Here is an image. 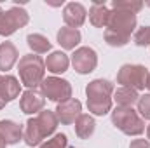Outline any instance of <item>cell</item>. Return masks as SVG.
Here are the masks:
<instances>
[{"label": "cell", "instance_id": "obj_1", "mask_svg": "<svg viewBox=\"0 0 150 148\" xmlns=\"http://www.w3.org/2000/svg\"><path fill=\"white\" fill-rule=\"evenodd\" d=\"M18 72H19L21 84L25 87L37 89L45 78V61L37 54H25L19 58Z\"/></svg>", "mask_w": 150, "mask_h": 148}, {"label": "cell", "instance_id": "obj_2", "mask_svg": "<svg viewBox=\"0 0 150 148\" xmlns=\"http://www.w3.org/2000/svg\"><path fill=\"white\" fill-rule=\"evenodd\" d=\"M112 124L126 136H140L145 132V120L133 106H117L112 110Z\"/></svg>", "mask_w": 150, "mask_h": 148}, {"label": "cell", "instance_id": "obj_3", "mask_svg": "<svg viewBox=\"0 0 150 148\" xmlns=\"http://www.w3.org/2000/svg\"><path fill=\"white\" fill-rule=\"evenodd\" d=\"M40 92L44 98L54 103H63L72 99V84L61 77H47L40 84Z\"/></svg>", "mask_w": 150, "mask_h": 148}, {"label": "cell", "instance_id": "obj_4", "mask_svg": "<svg viewBox=\"0 0 150 148\" xmlns=\"http://www.w3.org/2000/svg\"><path fill=\"white\" fill-rule=\"evenodd\" d=\"M28 21H30V14L19 5H14L9 11H2L0 12V35L11 37L18 30L25 28Z\"/></svg>", "mask_w": 150, "mask_h": 148}, {"label": "cell", "instance_id": "obj_5", "mask_svg": "<svg viewBox=\"0 0 150 148\" xmlns=\"http://www.w3.org/2000/svg\"><path fill=\"white\" fill-rule=\"evenodd\" d=\"M147 75L149 70L143 65H122L117 72V84H120V87L143 91L147 85Z\"/></svg>", "mask_w": 150, "mask_h": 148}, {"label": "cell", "instance_id": "obj_6", "mask_svg": "<svg viewBox=\"0 0 150 148\" xmlns=\"http://www.w3.org/2000/svg\"><path fill=\"white\" fill-rule=\"evenodd\" d=\"M136 25H138V19L134 14H129V12H122V11H110V16H108V23H107V30L115 32L122 37L131 38L133 32L136 30Z\"/></svg>", "mask_w": 150, "mask_h": 148}, {"label": "cell", "instance_id": "obj_7", "mask_svg": "<svg viewBox=\"0 0 150 148\" xmlns=\"http://www.w3.org/2000/svg\"><path fill=\"white\" fill-rule=\"evenodd\" d=\"M70 63H72V66H74V70L77 73L87 75L96 70V66H98V54H96V51L93 47L84 45V47L75 49Z\"/></svg>", "mask_w": 150, "mask_h": 148}, {"label": "cell", "instance_id": "obj_8", "mask_svg": "<svg viewBox=\"0 0 150 148\" xmlns=\"http://www.w3.org/2000/svg\"><path fill=\"white\" fill-rule=\"evenodd\" d=\"M56 117H58V122H61L63 125H70L75 124V120L82 115V103L79 99H68V101H63L56 106Z\"/></svg>", "mask_w": 150, "mask_h": 148}, {"label": "cell", "instance_id": "obj_9", "mask_svg": "<svg viewBox=\"0 0 150 148\" xmlns=\"http://www.w3.org/2000/svg\"><path fill=\"white\" fill-rule=\"evenodd\" d=\"M44 106H45V98L37 89H26L19 98V108L26 115H35V113L38 115L44 110Z\"/></svg>", "mask_w": 150, "mask_h": 148}, {"label": "cell", "instance_id": "obj_10", "mask_svg": "<svg viewBox=\"0 0 150 148\" xmlns=\"http://www.w3.org/2000/svg\"><path fill=\"white\" fill-rule=\"evenodd\" d=\"M87 18V11L80 2H68L63 9V21L68 28L79 30Z\"/></svg>", "mask_w": 150, "mask_h": 148}, {"label": "cell", "instance_id": "obj_11", "mask_svg": "<svg viewBox=\"0 0 150 148\" xmlns=\"http://www.w3.org/2000/svg\"><path fill=\"white\" fill-rule=\"evenodd\" d=\"M113 91V84L107 78H94L86 85V96L87 99L91 98H112Z\"/></svg>", "mask_w": 150, "mask_h": 148}, {"label": "cell", "instance_id": "obj_12", "mask_svg": "<svg viewBox=\"0 0 150 148\" xmlns=\"http://www.w3.org/2000/svg\"><path fill=\"white\" fill-rule=\"evenodd\" d=\"M23 132L25 129L16 124L14 120H9V118H4L0 120V136L4 138V141L7 145H16L23 140Z\"/></svg>", "mask_w": 150, "mask_h": 148}, {"label": "cell", "instance_id": "obj_13", "mask_svg": "<svg viewBox=\"0 0 150 148\" xmlns=\"http://www.w3.org/2000/svg\"><path fill=\"white\" fill-rule=\"evenodd\" d=\"M70 66V58L61 52V51H54L47 56L45 59V70L51 72L52 75H59V73H65Z\"/></svg>", "mask_w": 150, "mask_h": 148}, {"label": "cell", "instance_id": "obj_14", "mask_svg": "<svg viewBox=\"0 0 150 148\" xmlns=\"http://www.w3.org/2000/svg\"><path fill=\"white\" fill-rule=\"evenodd\" d=\"M108 16H110V9L107 7L105 2H93L89 9V23L94 28H105L108 23Z\"/></svg>", "mask_w": 150, "mask_h": 148}, {"label": "cell", "instance_id": "obj_15", "mask_svg": "<svg viewBox=\"0 0 150 148\" xmlns=\"http://www.w3.org/2000/svg\"><path fill=\"white\" fill-rule=\"evenodd\" d=\"M18 49L12 42H2L0 44V72H9L18 63Z\"/></svg>", "mask_w": 150, "mask_h": 148}, {"label": "cell", "instance_id": "obj_16", "mask_svg": "<svg viewBox=\"0 0 150 148\" xmlns=\"http://www.w3.org/2000/svg\"><path fill=\"white\" fill-rule=\"evenodd\" d=\"M23 140L28 147H40L42 145V140L44 134H42V129L37 122V117H32L26 120V125H25V132H23Z\"/></svg>", "mask_w": 150, "mask_h": 148}, {"label": "cell", "instance_id": "obj_17", "mask_svg": "<svg viewBox=\"0 0 150 148\" xmlns=\"http://www.w3.org/2000/svg\"><path fill=\"white\" fill-rule=\"evenodd\" d=\"M56 38H58V44H59L63 49L72 51V49H75V47L80 44L82 35H80V32L75 30V28L63 26V28H59V32L56 33Z\"/></svg>", "mask_w": 150, "mask_h": 148}, {"label": "cell", "instance_id": "obj_18", "mask_svg": "<svg viewBox=\"0 0 150 148\" xmlns=\"http://www.w3.org/2000/svg\"><path fill=\"white\" fill-rule=\"evenodd\" d=\"M37 122H38V125H40V129H42L44 138L52 136L54 131H56V127H58V124H59L56 113L52 110H42L37 115Z\"/></svg>", "mask_w": 150, "mask_h": 148}, {"label": "cell", "instance_id": "obj_19", "mask_svg": "<svg viewBox=\"0 0 150 148\" xmlns=\"http://www.w3.org/2000/svg\"><path fill=\"white\" fill-rule=\"evenodd\" d=\"M96 131V122L91 115L82 113L77 120H75V134L80 140H89Z\"/></svg>", "mask_w": 150, "mask_h": 148}, {"label": "cell", "instance_id": "obj_20", "mask_svg": "<svg viewBox=\"0 0 150 148\" xmlns=\"http://www.w3.org/2000/svg\"><path fill=\"white\" fill-rule=\"evenodd\" d=\"M138 91L131 87H119L117 91H113V101L117 103V106H133L134 103H138Z\"/></svg>", "mask_w": 150, "mask_h": 148}, {"label": "cell", "instance_id": "obj_21", "mask_svg": "<svg viewBox=\"0 0 150 148\" xmlns=\"http://www.w3.org/2000/svg\"><path fill=\"white\" fill-rule=\"evenodd\" d=\"M112 98H91L87 99V110L96 117H103L112 111Z\"/></svg>", "mask_w": 150, "mask_h": 148}, {"label": "cell", "instance_id": "obj_22", "mask_svg": "<svg viewBox=\"0 0 150 148\" xmlns=\"http://www.w3.org/2000/svg\"><path fill=\"white\" fill-rule=\"evenodd\" d=\"M26 44H28V47L33 51V54H45V52H49L51 51V42H49V38L44 37L42 33H30L28 37H26Z\"/></svg>", "mask_w": 150, "mask_h": 148}, {"label": "cell", "instance_id": "obj_23", "mask_svg": "<svg viewBox=\"0 0 150 148\" xmlns=\"http://www.w3.org/2000/svg\"><path fill=\"white\" fill-rule=\"evenodd\" d=\"M2 87H4V96H5L7 103L14 101L19 96V92H21V84L12 75H4L2 77Z\"/></svg>", "mask_w": 150, "mask_h": 148}, {"label": "cell", "instance_id": "obj_24", "mask_svg": "<svg viewBox=\"0 0 150 148\" xmlns=\"http://www.w3.org/2000/svg\"><path fill=\"white\" fill-rule=\"evenodd\" d=\"M113 11H122V12H129V14H138L143 9V2L142 0H113L112 2Z\"/></svg>", "mask_w": 150, "mask_h": 148}, {"label": "cell", "instance_id": "obj_25", "mask_svg": "<svg viewBox=\"0 0 150 148\" xmlns=\"http://www.w3.org/2000/svg\"><path fill=\"white\" fill-rule=\"evenodd\" d=\"M38 148H68V138H67V134L58 132L51 140H47L45 143H42Z\"/></svg>", "mask_w": 150, "mask_h": 148}, {"label": "cell", "instance_id": "obj_26", "mask_svg": "<svg viewBox=\"0 0 150 148\" xmlns=\"http://www.w3.org/2000/svg\"><path fill=\"white\" fill-rule=\"evenodd\" d=\"M129 40H131V38L122 37V35H119V33H115V32H110V30H105V42H107L110 47H124V45L129 44Z\"/></svg>", "mask_w": 150, "mask_h": 148}, {"label": "cell", "instance_id": "obj_27", "mask_svg": "<svg viewBox=\"0 0 150 148\" xmlns=\"http://www.w3.org/2000/svg\"><path fill=\"white\" fill-rule=\"evenodd\" d=\"M134 44L138 47H149L150 45V26H142L134 32Z\"/></svg>", "mask_w": 150, "mask_h": 148}, {"label": "cell", "instance_id": "obj_28", "mask_svg": "<svg viewBox=\"0 0 150 148\" xmlns=\"http://www.w3.org/2000/svg\"><path fill=\"white\" fill-rule=\"evenodd\" d=\"M138 113L143 120H150V94H143L138 98Z\"/></svg>", "mask_w": 150, "mask_h": 148}, {"label": "cell", "instance_id": "obj_29", "mask_svg": "<svg viewBox=\"0 0 150 148\" xmlns=\"http://www.w3.org/2000/svg\"><path fill=\"white\" fill-rule=\"evenodd\" d=\"M129 148H150V141L149 140H143V138H138V140H133Z\"/></svg>", "mask_w": 150, "mask_h": 148}, {"label": "cell", "instance_id": "obj_30", "mask_svg": "<svg viewBox=\"0 0 150 148\" xmlns=\"http://www.w3.org/2000/svg\"><path fill=\"white\" fill-rule=\"evenodd\" d=\"M2 77H4V75H0V110L5 108V105H7V99H5V96H4V87H2Z\"/></svg>", "mask_w": 150, "mask_h": 148}, {"label": "cell", "instance_id": "obj_31", "mask_svg": "<svg viewBox=\"0 0 150 148\" xmlns=\"http://www.w3.org/2000/svg\"><path fill=\"white\" fill-rule=\"evenodd\" d=\"M5 147H7V143H5V141H4V138L0 136V148H5Z\"/></svg>", "mask_w": 150, "mask_h": 148}, {"label": "cell", "instance_id": "obj_32", "mask_svg": "<svg viewBox=\"0 0 150 148\" xmlns=\"http://www.w3.org/2000/svg\"><path fill=\"white\" fill-rule=\"evenodd\" d=\"M145 87L150 91V72H149V75H147V85H145Z\"/></svg>", "mask_w": 150, "mask_h": 148}, {"label": "cell", "instance_id": "obj_33", "mask_svg": "<svg viewBox=\"0 0 150 148\" xmlns=\"http://www.w3.org/2000/svg\"><path fill=\"white\" fill-rule=\"evenodd\" d=\"M147 138H149V141H150V125H147Z\"/></svg>", "mask_w": 150, "mask_h": 148}, {"label": "cell", "instance_id": "obj_34", "mask_svg": "<svg viewBox=\"0 0 150 148\" xmlns=\"http://www.w3.org/2000/svg\"><path fill=\"white\" fill-rule=\"evenodd\" d=\"M143 5H149V7H150V2H145V4H143Z\"/></svg>", "mask_w": 150, "mask_h": 148}, {"label": "cell", "instance_id": "obj_35", "mask_svg": "<svg viewBox=\"0 0 150 148\" xmlns=\"http://www.w3.org/2000/svg\"><path fill=\"white\" fill-rule=\"evenodd\" d=\"M0 12H2V9H0Z\"/></svg>", "mask_w": 150, "mask_h": 148}]
</instances>
